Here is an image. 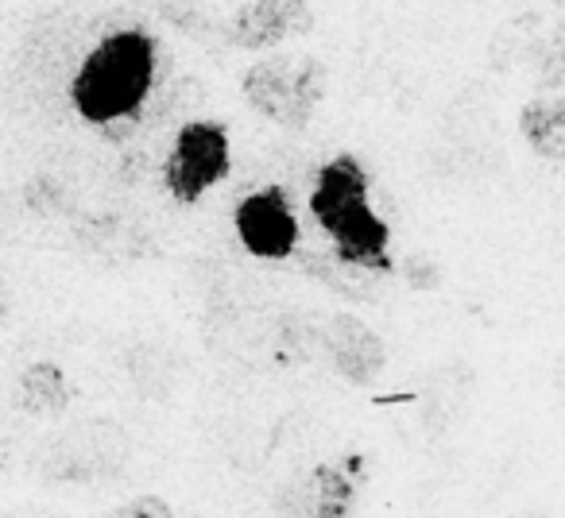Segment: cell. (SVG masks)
Here are the masks:
<instances>
[{
  "mask_svg": "<svg viewBox=\"0 0 565 518\" xmlns=\"http://www.w3.org/2000/svg\"><path fill=\"white\" fill-rule=\"evenodd\" d=\"M109 518H174V510L159 495H136V499L120 503L117 510H109Z\"/></svg>",
  "mask_w": 565,
  "mask_h": 518,
  "instance_id": "14",
  "label": "cell"
},
{
  "mask_svg": "<svg viewBox=\"0 0 565 518\" xmlns=\"http://www.w3.org/2000/svg\"><path fill=\"white\" fill-rule=\"evenodd\" d=\"M523 518H554L550 510H531V515H523Z\"/></svg>",
  "mask_w": 565,
  "mask_h": 518,
  "instance_id": "16",
  "label": "cell"
},
{
  "mask_svg": "<svg viewBox=\"0 0 565 518\" xmlns=\"http://www.w3.org/2000/svg\"><path fill=\"white\" fill-rule=\"evenodd\" d=\"M163 17H167V24H174V28H182L186 35H210L213 28H217V20H210V12L198 4V0H171V4H163Z\"/></svg>",
  "mask_w": 565,
  "mask_h": 518,
  "instance_id": "13",
  "label": "cell"
},
{
  "mask_svg": "<svg viewBox=\"0 0 565 518\" xmlns=\"http://www.w3.org/2000/svg\"><path fill=\"white\" fill-rule=\"evenodd\" d=\"M244 101L259 112V117L275 120V125L299 128L310 125L315 109L322 105L326 94V66L315 55H291V51H271L259 63L244 71Z\"/></svg>",
  "mask_w": 565,
  "mask_h": 518,
  "instance_id": "3",
  "label": "cell"
},
{
  "mask_svg": "<svg viewBox=\"0 0 565 518\" xmlns=\"http://www.w3.org/2000/svg\"><path fill=\"white\" fill-rule=\"evenodd\" d=\"M299 263L310 279H318L326 291L341 294V299L372 302V294H376V287H372V271L353 268V263H345L341 256H315V251H310V256H299Z\"/></svg>",
  "mask_w": 565,
  "mask_h": 518,
  "instance_id": "11",
  "label": "cell"
},
{
  "mask_svg": "<svg viewBox=\"0 0 565 518\" xmlns=\"http://www.w3.org/2000/svg\"><path fill=\"white\" fill-rule=\"evenodd\" d=\"M361 492V456H341L299 472L275 495V518H349Z\"/></svg>",
  "mask_w": 565,
  "mask_h": 518,
  "instance_id": "5",
  "label": "cell"
},
{
  "mask_svg": "<svg viewBox=\"0 0 565 518\" xmlns=\"http://www.w3.org/2000/svg\"><path fill=\"white\" fill-rule=\"evenodd\" d=\"M20 407L35 418H58L74 399V387L55 360H35L20 376Z\"/></svg>",
  "mask_w": 565,
  "mask_h": 518,
  "instance_id": "10",
  "label": "cell"
},
{
  "mask_svg": "<svg viewBox=\"0 0 565 518\" xmlns=\"http://www.w3.org/2000/svg\"><path fill=\"white\" fill-rule=\"evenodd\" d=\"M526 55H531V66H534V74H539L542 86H550V89L565 86V24H557V28H550L546 35H539Z\"/></svg>",
  "mask_w": 565,
  "mask_h": 518,
  "instance_id": "12",
  "label": "cell"
},
{
  "mask_svg": "<svg viewBox=\"0 0 565 518\" xmlns=\"http://www.w3.org/2000/svg\"><path fill=\"white\" fill-rule=\"evenodd\" d=\"M233 228L256 259H291L299 251V217L282 186L252 190L236 205Z\"/></svg>",
  "mask_w": 565,
  "mask_h": 518,
  "instance_id": "6",
  "label": "cell"
},
{
  "mask_svg": "<svg viewBox=\"0 0 565 518\" xmlns=\"http://www.w3.org/2000/svg\"><path fill=\"white\" fill-rule=\"evenodd\" d=\"M310 213L333 240V256H341L353 268L372 276H384L395 268L392 259V233L384 217L372 209L369 197V171L361 159L338 155L318 171L310 190Z\"/></svg>",
  "mask_w": 565,
  "mask_h": 518,
  "instance_id": "1",
  "label": "cell"
},
{
  "mask_svg": "<svg viewBox=\"0 0 565 518\" xmlns=\"http://www.w3.org/2000/svg\"><path fill=\"white\" fill-rule=\"evenodd\" d=\"M407 279H411V287H418V291H430L434 279H438V276H434L430 263H426L423 256H418V259L411 256V263H407Z\"/></svg>",
  "mask_w": 565,
  "mask_h": 518,
  "instance_id": "15",
  "label": "cell"
},
{
  "mask_svg": "<svg viewBox=\"0 0 565 518\" xmlns=\"http://www.w3.org/2000/svg\"><path fill=\"white\" fill-rule=\"evenodd\" d=\"M519 132L534 155L565 163V97H534L519 112Z\"/></svg>",
  "mask_w": 565,
  "mask_h": 518,
  "instance_id": "9",
  "label": "cell"
},
{
  "mask_svg": "<svg viewBox=\"0 0 565 518\" xmlns=\"http://www.w3.org/2000/svg\"><path fill=\"white\" fill-rule=\"evenodd\" d=\"M228 174V132L217 120H190L179 128L163 163V186L174 202L194 205Z\"/></svg>",
  "mask_w": 565,
  "mask_h": 518,
  "instance_id": "4",
  "label": "cell"
},
{
  "mask_svg": "<svg viewBox=\"0 0 565 518\" xmlns=\"http://www.w3.org/2000/svg\"><path fill=\"white\" fill-rule=\"evenodd\" d=\"M322 353L330 356L333 371L353 387L376 384V376L387 364V348L380 333L353 314H333L322 325Z\"/></svg>",
  "mask_w": 565,
  "mask_h": 518,
  "instance_id": "8",
  "label": "cell"
},
{
  "mask_svg": "<svg viewBox=\"0 0 565 518\" xmlns=\"http://www.w3.org/2000/svg\"><path fill=\"white\" fill-rule=\"evenodd\" d=\"M315 28L307 0H248L225 24V40L241 51H275Z\"/></svg>",
  "mask_w": 565,
  "mask_h": 518,
  "instance_id": "7",
  "label": "cell"
},
{
  "mask_svg": "<svg viewBox=\"0 0 565 518\" xmlns=\"http://www.w3.org/2000/svg\"><path fill=\"white\" fill-rule=\"evenodd\" d=\"M156 66L159 51L151 35L136 32V28L105 35L82 58L71 82V101L78 117L94 128L109 125V120L140 117L151 89H156Z\"/></svg>",
  "mask_w": 565,
  "mask_h": 518,
  "instance_id": "2",
  "label": "cell"
}]
</instances>
